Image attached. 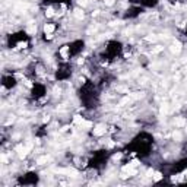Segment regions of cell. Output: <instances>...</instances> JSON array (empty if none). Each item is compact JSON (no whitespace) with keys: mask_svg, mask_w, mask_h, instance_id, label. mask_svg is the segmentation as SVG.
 <instances>
[{"mask_svg":"<svg viewBox=\"0 0 187 187\" xmlns=\"http://www.w3.org/2000/svg\"><path fill=\"white\" fill-rule=\"evenodd\" d=\"M102 133H105V129L104 127H97L95 130H94V135H97V136H100V135H102Z\"/></svg>","mask_w":187,"mask_h":187,"instance_id":"obj_1","label":"cell"}]
</instances>
